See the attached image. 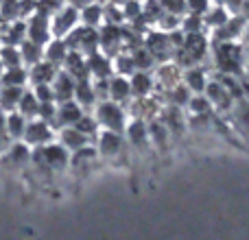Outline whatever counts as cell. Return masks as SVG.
Masks as SVG:
<instances>
[{
	"label": "cell",
	"mask_w": 249,
	"mask_h": 240,
	"mask_svg": "<svg viewBox=\"0 0 249 240\" xmlns=\"http://www.w3.org/2000/svg\"><path fill=\"white\" fill-rule=\"evenodd\" d=\"M81 20L79 9H74L72 4H64L55 16L51 17V33L55 39H64L72 29H77V22Z\"/></svg>",
	"instance_id": "7a4b0ae2"
},
{
	"label": "cell",
	"mask_w": 249,
	"mask_h": 240,
	"mask_svg": "<svg viewBox=\"0 0 249 240\" xmlns=\"http://www.w3.org/2000/svg\"><path fill=\"white\" fill-rule=\"evenodd\" d=\"M0 61L4 68H20L22 66V57H20V48L16 46H2L0 48Z\"/></svg>",
	"instance_id": "44dd1931"
},
{
	"label": "cell",
	"mask_w": 249,
	"mask_h": 240,
	"mask_svg": "<svg viewBox=\"0 0 249 240\" xmlns=\"http://www.w3.org/2000/svg\"><path fill=\"white\" fill-rule=\"evenodd\" d=\"M9 24H11V22H7L2 16H0V37H2V33L7 31V26H9Z\"/></svg>",
	"instance_id": "f546056e"
},
{
	"label": "cell",
	"mask_w": 249,
	"mask_h": 240,
	"mask_svg": "<svg viewBox=\"0 0 249 240\" xmlns=\"http://www.w3.org/2000/svg\"><path fill=\"white\" fill-rule=\"evenodd\" d=\"M57 72H59L57 66L48 64V61H39V64H35L29 68V83L31 86H42V83H48V86H51V83L55 81Z\"/></svg>",
	"instance_id": "9c48e42d"
},
{
	"label": "cell",
	"mask_w": 249,
	"mask_h": 240,
	"mask_svg": "<svg viewBox=\"0 0 249 240\" xmlns=\"http://www.w3.org/2000/svg\"><path fill=\"white\" fill-rule=\"evenodd\" d=\"M0 16H2L7 22L20 20V13H18V0H2V2H0Z\"/></svg>",
	"instance_id": "d4e9b609"
},
{
	"label": "cell",
	"mask_w": 249,
	"mask_h": 240,
	"mask_svg": "<svg viewBox=\"0 0 249 240\" xmlns=\"http://www.w3.org/2000/svg\"><path fill=\"white\" fill-rule=\"evenodd\" d=\"M61 7H64V0H37V9H35V13L53 17Z\"/></svg>",
	"instance_id": "603a6c76"
},
{
	"label": "cell",
	"mask_w": 249,
	"mask_h": 240,
	"mask_svg": "<svg viewBox=\"0 0 249 240\" xmlns=\"http://www.w3.org/2000/svg\"><path fill=\"white\" fill-rule=\"evenodd\" d=\"M79 16H81V20H83V26L94 29V26L103 20V7L92 2V4H88V7H83L81 11H79Z\"/></svg>",
	"instance_id": "ffe728a7"
},
{
	"label": "cell",
	"mask_w": 249,
	"mask_h": 240,
	"mask_svg": "<svg viewBox=\"0 0 249 240\" xmlns=\"http://www.w3.org/2000/svg\"><path fill=\"white\" fill-rule=\"evenodd\" d=\"M96 116H99V122L105 124L109 131H116V129L123 127V112H121V107H116V105L109 103V101H105V103L99 105Z\"/></svg>",
	"instance_id": "ba28073f"
},
{
	"label": "cell",
	"mask_w": 249,
	"mask_h": 240,
	"mask_svg": "<svg viewBox=\"0 0 249 240\" xmlns=\"http://www.w3.org/2000/svg\"><path fill=\"white\" fill-rule=\"evenodd\" d=\"M74 99H77L79 105H92L96 99L94 94V87H92V83L88 81V79H83V81H77V86H74Z\"/></svg>",
	"instance_id": "ac0fdd59"
},
{
	"label": "cell",
	"mask_w": 249,
	"mask_h": 240,
	"mask_svg": "<svg viewBox=\"0 0 249 240\" xmlns=\"http://www.w3.org/2000/svg\"><path fill=\"white\" fill-rule=\"evenodd\" d=\"M20 57H22V66H24V68H31V66L44 61V48L26 39V42L20 44Z\"/></svg>",
	"instance_id": "5bb4252c"
},
{
	"label": "cell",
	"mask_w": 249,
	"mask_h": 240,
	"mask_svg": "<svg viewBox=\"0 0 249 240\" xmlns=\"http://www.w3.org/2000/svg\"><path fill=\"white\" fill-rule=\"evenodd\" d=\"M26 120L24 116H20L18 112H11L7 114V122H4V131L7 136L11 137V142H20L24 137V131H26Z\"/></svg>",
	"instance_id": "4fadbf2b"
},
{
	"label": "cell",
	"mask_w": 249,
	"mask_h": 240,
	"mask_svg": "<svg viewBox=\"0 0 249 240\" xmlns=\"http://www.w3.org/2000/svg\"><path fill=\"white\" fill-rule=\"evenodd\" d=\"M88 70H90L96 79H103V77H107L109 74L112 66H109V61L105 59V57H101L99 52H94V55L88 57Z\"/></svg>",
	"instance_id": "d6986e66"
},
{
	"label": "cell",
	"mask_w": 249,
	"mask_h": 240,
	"mask_svg": "<svg viewBox=\"0 0 249 240\" xmlns=\"http://www.w3.org/2000/svg\"><path fill=\"white\" fill-rule=\"evenodd\" d=\"M31 92L35 94V99L39 103H55V96H53V87L48 83H42V86H33Z\"/></svg>",
	"instance_id": "484cf974"
},
{
	"label": "cell",
	"mask_w": 249,
	"mask_h": 240,
	"mask_svg": "<svg viewBox=\"0 0 249 240\" xmlns=\"http://www.w3.org/2000/svg\"><path fill=\"white\" fill-rule=\"evenodd\" d=\"M0 42H2V46H16V48H20V44L26 42V22L24 20L11 22V24L7 26V31L2 33Z\"/></svg>",
	"instance_id": "8fae6325"
},
{
	"label": "cell",
	"mask_w": 249,
	"mask_h": 240,
	"mask_svg": "<svg viewBox=\"0 0 249 240\" xmlns=\"http://www.w3.org/2000/svg\"><path fill=\"white\" fill-rule=\"evenodd\" d=\"M31 162L37 171H59L68 164V151L61 144H46V146H37L31 153Z\"/></svg>",
	"instance_id": "6da1fadb"
},
{
	"label": "cell",
	"mask_w": 249,
	"mask_h": 240,
	"mask_svg": "<svg viewBox=\"0 0 249 240\" xmlns=\"http://www.w3.org/2000/svg\"><path fill=\"white\" fill-rule=\"evenodd\" d=\"M0 2H2V0H0Z\"/></svg>",
	"instance_id": "d6a6232c"
},
{
	"label": "cell",
	"mask_w": 249,
	"mask_h": 240,
	"mask_svg": "<svg viewBox=\"0 0 249 240\" xmlns=\"http://www.w3.org/2000/svg\"><path fill=\"white\" fill-rule=\"evenodd\" d=\"M74 86H77V81H74L66 70H59L57 77H55V81L51 83L55 103L59 105V103H66V101H72L74 99Z\"/></svg>",
	"instance_id": "8992f818"
},
{
	"label": "cell",
	"mask_w": 249,
	"mask_h": 240,
	"mask_svg": "<svg viewBox=\"0 0 249 240\" xmlns=\"http://www.w3.org/2000/svg\"><path fill=\"white\" fill-rule=\"evenodd\" d=\"M118 146H121V137H118L116 131H105L103 136L99 137V149L101 153L105 155H112L118 151Z\"/></svg>",
	"instance_id": "7402d4cb"
},
{
	"label": "cell",
	"mask_w": 249,
	"mask_h": 240,
	"mask_svg": "<svg viewBox=\"0 0 249 240\" xmlns=\"http://www.w3.org/2000/svg\"><path fill=\"white\" fill-rule=\"evenodd\" d=\"M20 116H24L26 120H33L37 118L39 114V101L35 99V94L31 90H24V94H22L20 103H18V109H16Z\"/></svg>",
	"instance_id": "2e32d148"
},
{
	"label": "cell",
	"mask_w": 249,
	"mask_h": 240,
	"mask_svg": "<svg viewBox=\"0 0 249 240\" xmlns=\"http://www.w3.org/2000/svg\"><path fill=\"white\" fill-rule=\"evenodd\" d=\"M61 146L64 149H70V151H79V149H83L86 146V142H88V137L83 136L81 131H77L74 127H64L61 129Z\"/></svg>",
	"instance_id": "e0dca14e"
},
{
	"label": "cell",
	"mask_w": 249,
	"mask_h": 240,
	"mask_svg": "<svg viewBox=\"0 0 249 240\" xmlns=\"http://www.w3.org/2000/svg\"><path fill=\"white\" fill-rule=\"evenodd\" d=\"M83 116V107L77 101H66V103L57 105V118H55V127L64 129V127H74Z\"/></svg>",
	"instance_id": "5b68a950"
},
{
	"label": "cell",
	"mask_w": 249,
	"mask_h": 240,
	"mask_svg": "<svg viewBox=\"0 0 249 240\" xmlns=\"http://www.w3.org/2000/svg\"><path fill=\"white\" fill-rule=\"evenodd\" d=\"M35 9H37V0H18V13H20V20H29L31 16H35Z\"/></svg>",
	"instance_id": "4316f807"
},
{
	"label": "cell",
	"mask_w": 249,
	"mask_h": 240,
	"mask_svg": "<svg viewBox=\"0 0 249 240\" xmlns=\"http://www.w3.org/2000/svg\"><path fill=\"white\" fill-rule=\"evenodd\" d=\"M29 83V68L20 66V68H9L4 70L0 86H9V87H26Z\"/></svg>",
	"instance_id": "9a60e30c"
},
{
	"label": "cell",
	"mask_w": 249,
	"mask_h": 240,
	"mask_svg": "<svg viewBox=\"0 0 249 240\" xmlns=\"http://www.w3.org/2000/svg\"><path fill=\"white\" fill-rule=\"evenodd\" d=\"M0 48H2V42H0Z\"/></svg>",
	"instance_id": "1f68e13d"
},
{
	"label": "cell",
	"mask_w": 249,
	"mask_h": 240,
	"mask_svg": "<svg viewBox=\"0 0 249 240\" xmlns=\"http://www.w3.org/2000/svg\"><path fill=\"white\" fill-rule=\"evenodd\" d=\"M74 129L77 131H81L83 136H92L94 133V129H96V120L94 118H90V116H81V120H79L77 124H74Z\"/></svg>",
	"instance_id": "83f0119b"
},
{
	"label": "cell",
	"mask_w": 249,
	"mask_h": 240,
	"mask_svg": "<svg viewBox=\"0 0 249 240\" xmlns=\"http://www.w3.org/2000/svg\"><path fill=\"white\" fill-rule=\"evenodd\" d=\"M127 94H129V83L124 81V79H114V81H109V96H112L114 101L127 99Z\"/></svg>",
	"instance_id": "cb8c5ba5"
},
{
	"label": "cell",
	"mask_w": 249,
	"mask_h": 240,
	"mask_svg": "<svg viewBox=\"0 0 249 240\" xmlns=\"http://www.w3.org/2000/svg\"><path fill=\"white\" fill-rule=\"evenodd\" d=\"M4 70H7V68H4V66H2V61H0V79H2V74H4Z\"/></svg>",
	"instance_id": "4dcf8cb0"
},
{
	"label": "cell",
	"mask_w": 249,
	"mask_h": 240,
	"mask_svg": "<svg viewBox=\"0 0 249 240\" xmlns=\"http://www.w3.org/2000/svg\"><path fill=\"white\" fill-rule=\"evenodd\" d=\"M53 136H55V129L51 127L48 122H44V120L39 118H33L26 122V131H24V144L29 146H46L53 142Z\"/></svg>",
	"instance_id": "3957f363"
},
{
	"label": "cell",
	"mask_w": 249,
	"mask_h": 240,
	"mask_svg": "<svg viewBox=\"0 0 249 240\" xmlns=\"http://www.w3.org/2000/svg\"><path fill=\"white\" fill-rule=\"evenodd\" d=\"M26 87H9V86H0V109L4 114H11L18 109L22 94Z\"/></svg>",
	"instance_id": "7c38bea8"
},
{
	"label": "cell",
	"mask_w": 249,
	"mask_h": 240,
	"mask_svg": "<svg viewBox=\"0 0 249 240\" xmlns=\"http://www.w3.org/2000/svg\"><path fill=\"white\" fill-rule=\"evenodd\" d=\"M66 57H68V46H66L64 39H51V42L44 46V61L53 66H64Z\"/></svg>",
	"instance_id": "30bf717a"
},
{
	"label": "cell",
	"mask_w": 249,
	"mask_h": 240,
	"mask_svg": "<svg viewBox=\"0 0 249 240\" xmlns=\"http://www.w3.org/2000/svg\"><path fill=\"white\" fill-rule=\"evenodd\" d=\"M68 2L72 4L74 9H79V11H81L83 7H88V4H92V2H94V0H68Z\"/></svg>",
	"instance_id": "f1b7e54d"
},
{
	"label": "cell",
	"mask_w": 249,
	"mask_h": 240,
	"mask_svg": "<svg viewBox=\"0 0 249 240\" xmlns=\"http://www.w3.org/2000/svg\"><path fill=\"white\" fill-rule=\"evenodd\" d=\"M26 39L33 44H37V46H46L48 42L53 39V33H51V17L46 16H39V13H35V16H31L29 20H26Z\"/></svg>",
	"instance_id": "277c9868"
},
{
	"label": "cell",
	"mask_w": 249,
	"mask_h": 240,
	"mask_svg": "<svg viewBox=\"0 0 249 240\" xmlns=\"http://www.w3.org/2000/svg\"><path fill=\"white\" fill-rule=\"evenodd\" d=\"M31 146L24 144V142H11L9 149L4 151V157H2V164H11L13 168H22L24 164L31 162Z\"/></svg>",
	"instance_id": "52a82bcc"
}]
</instances>
